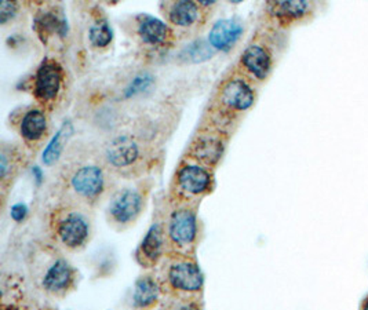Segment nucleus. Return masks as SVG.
Listing matches in <instances>:
<instances>
[{"instance_id":"1","label":"nucleus","mask_w":368,"mask_h":310,"mask_svg":"<svg viewBox=\"0 0 368 310\" xmlns=\"http://www.w3.org/2000/svg\"><path fill=\"white\" fill-rule=\"evenodd\" d=\"M56 234L65 247L76 250L86 244L90 234V224L83 214L67 211L56 221Z\"/></svg>"},{"instance_id":"2","label":"nucleus","mask_w":368,"mask_h":310,"mask_svg":"<svg viewBox=\"0 0 368 310\" xmlns=\"http://www.w3.org/2000/svg\"><path fill=\"white\" fill-rule=\"evenodd\" d=\"M167 234L171 244L179 250H185L191 247L198 236V224L195 213L188 209L182 207L170 215Z\"/></svg>"},{"instance_id":"3","label":"nucleus","mask_w":368,"mask_h":310,"mask_svg":"<svg viewBox=\"0 0 368 310\" xmlns=\"http://www.w3.org/2000/svg\"><path fill=\"white\" fill-rule=\"evenodd\" d=\"M144 199L136 189H125L119 192L109 204V217L113 224L126 227L133 224L143 211Z\"/></svg>"},{"instance_id":"4","label":"nucleus","mask_w":368,"mask_h":310,"mask_svg":"<svg viewBox=\"0 0 368 310\" xmlns=\"http://www.w3.org/2000/svg\"><path fill=\"white\" fill-rule=\"evenodd\" d=\"M70 183L79 197L93 202L97 200L105 189V175L98 165L88 164L74 171Z\"/></svg>"},{"instance_id":"5","label":"nucleus","mask_w":368,"mask_h":310,"mask_svg":"<svg viewBox=\"0 0 368 310\" xmlns=\"http://www.w3.org/2000/svg\"><path fill=\"white\" fill-rule=\"evenodd\" d=\"M167 282L171 288L179 293H198L203 286V276L199 266L188 259L175 261L167 270Z\"/></svg>"},{"instance_id":"6","label":"nucleus","mask_w":368,"mask_h":310,"mask_svg":"<svg viewBox=\"0 0 368 310\" xmlns=\"http://www.w3.org/2000/svg\"><path fill=\"white\" fill-rule=\"evenodd\" d=\"M211 182V174L198 164H186L177 174V186L186 196H202L207 193Z\"/></svg>"},{"instance_id":"7","label":"nucleus","mask_w":368,"mask_h":310,"mask_svg":"<svg viewBox=\"0 0 368 310\" xmlns=\"http://www.w3.org/2000/svg\"><path fill=\"white\" fill-rule=\"evenodd\" d=\"M63 70L54 61H45L36 72L35 95L42 102L56 99L61 90Z\"/></svg>"},{"instance_id":"8","label":"nucleus","mask_w":368,"mask_h":310,"mask_svg":"<svg viewBox=\"0 0 368 310\" xmlns=\"http://www.w3.org/2000/svg\"><path fill=\"white\" fill-rule=\"evenodd\" d=\"M253 88L241 79L227 80L221 90V102L233 111H247L254 104Z\"/></svg>"},{"instance_id":"9","label":"nucleus","mask_w":368,"mask_h":310,"mask_svg":"<svg viewBox=\"0 0 368 310\" xmlns=\"http://www.w3.org/2000/svg\"><path fill=\"white\" fill-rule=\"evenodd\" d=\"M74 269L65 259L54 261L46 270L42 287L50 294H63L74 283Z\"/></svg>"},{"instance_id":"10","label":"nucleus","mask_w":368,"mask_h":310,"mask_svg":"<svg viewBox=\"0 0 368 310\" xmlns=\"http://www.w3.org/2000/svg\"><path fill=\"white\" fill-rule=\"evenodd\" d=\"M106 160L115 168H127L140 158L138 145L130 137H119L106 148Z\"/></svg>"},{"instance_id":"11","label":"nucleus","mask_w":368,"mask_h":310,"mask_svg":"<svg viewBox=\"0 0 368 310\" xmlns=\"http://www.w3.org/2000/svg\"><path fill=\"white\" fill-rule=\"evenodd\" d=\"M243 33V26L236 19H221L214 24L209 35V43L218 50H229Z\"/></svg>"},{"instance_id":"12","label":"nucleus","mask_w":368,"mask_h":310,"mask_svg":"<svg viewBox=\"0 0 368 310\" xmlns=\"http://www.w3.org/2000/svg\"><path fill=\"white\" fill-rule=\"evenodd\" d=\"M241 65L254 78L264 80L271 71V65H272L271 56L264 47L258 44H251L241 54Z\"/></svg>"},{"instance_id":"13","label":"nucleus","mask_w":368,"mask_h":310,"mask_svg":"<svg viewBox=\"0 0 368 310\" xmlns=\"http://www.w3.org/2000/svg\"><path fill=\"white\" fill-rule=\"evenodd\" d=\"M138 35L150 46H164L171 38V31L161 19L144 15L138 22Z\"/></svg>"},{"instance_id":"14","label":"nucleus","mask_w":368,"mask_h":310,"mask_svg":"<svg viewBox=\"0 0 368 310\" xmlns=\"http://www.w3.org/2000/svg\"><path fill=\"white\" fill-rule=\"evenodd\" d=\"M223 152V142L216 136H200L192 147V156L202 164L211 167L218 163Z\"/></svg>"},{"instance_id":"15","label":"nucleus","mask_w":368,"mask_h":310,"mask_svg":"<svg viewBox=\"0 0 368 310\" xmlns=\"http://www.w3.org/2000/svg\"><path fill=\"white\" fill-rule=\"evenodd\" d=\"M159 295H160V288L157 282L149 276L141 277L134 287L133 305L136 309H150L157 304Z\"/></svg>"},{"instance_id":"16","label":"nucleus","mask_w":368,"mask_h":310,"mask_svg":"<svg viewBox=\"0 0 368 310\" xmlns=\"http://www.w3.org/2000/svg\"><path fill=\"white\" fill-rule=\"evenodd\" d=\"M163 247H164V233L161 229V225L153 224L141 243L140 255L143 256L145 263L149 265L156 263L163 254Z\"/></svg>"},{"instance_id":"17","label":"nucleus","mask_w":368,"mask_h":310,"mask_svg":"<svg viewBox=\"0 0 368 310\" xmlns=\"http://www.w3.org/2000/svg\"><path fill=\"white\" fill-rule=\"evenodd\" d=\"M35 29L38 31L43 42L54 33L64 38L68 33V21L64 15H60L56 11H47L36 18Z\"/></svg>"},{"instance_id":"18","label":"nucleus","mask_w":368,"mask_h":310,"mask_svg":"<svg viewBox=\"0 0 368 310\" xmlns=\"http://www.w3.org/2000/svg\"><path fill=\"white\" fill-rule=\"evenodd\" d=\"M47 130V119L46 115L42 111L31 109L25 113V116L21 120L19 131L21 136L31 142L39 141Z\"/></svg>"},{"instance_id":"19","label":"nucleus","mask_w":368,"mask_h":310,"mask_svg":"<svg viewBox=\"0 0 368 310\" xmlns=\"http://www.w3.org/2000/svg\"><path fill=\"white\" fill-rule=\"evenodd\" d=\"M168 17L170 21L177 26H182V28L192 26L199 18V6L195 1H189V0L177 1L171 6L168 11Z\"/></svg>"},{"instance_id":"20","label":"nucleus","mask_w":368,"mask_h":310,"mask_svg":"<svg viewBox=\"0 0 368 310\" xmlns=\"http://www.w3.org/2000/svg\"><path fill=\"white\" fill-rule=\"evenodd\" d=\"M72 134H74L72 123L65 122L43 152V163L46 165H51L60 158V156L63 154V149H64V145L68 142V140L72 137Z\"/></svg>"},{"instance_id":"21","label":"nucleus","mask_w":368,"mask_h":310,"mask_svg":"<svg viewBox=\"0 0 368 310\" xmlns=\"http://www.w3.org/2000/svg\"><path fill=\"white\" fill-rule=\"evenodd\" d=\"M271 11L280 19H296L306 14L309 3L303 0H290V1H272L269 4Z\"/></svg>"},{"instance_id":"22","label":"nucleus","mask_w":368,"mask_h":310,"mask_svg":"<svg viewBox=\"0 0 368 310\" xmlns=\"http://www.w3.org/2000/svg\"><path fill=\"white\" fill-rule=\"evenodd\" d=\"M90 43L97 49H104L111 44L113 39V31L106 19L97 21L88 31Z\"/></svg>"},{"instance_id":"23","label":"nucleus","mask_w":368,"mask_h":310,"mask_svg":"<svg viewBox=\"0 0 368 310\" xmlns=\"http://www.w3.org/2000/svg\"><path fill=\"white\" fill-rule=\"evenodd\" d=\"M211 56H213L211 44L206 43L203 40H196V42L191 43L181 53L182 60L189 61V63H195V64L207 61L209 58H211Z\"/></svg>"},{"instance_id":"24","label":"nucleus","mask_w":368,"mask_h":310,"mask_svg":"<svg viewBox=\"0 0 368 310\" xmlns=\"http://www.w3.org/2000/svg\"><path fill=\"white\" fill-rule=\"evenodd\" d=\"M153 76L149 75V74H143V75H138L137 78L133 79L131 83L127 85L126 91H125V95L126 98H131L137 94H141V92H145L147 91L152 85H153Z\"/></svg>"},{"instance_id":"25","label":"nucleus","mask_w":368,"mask_h":310,"mask_svg":"<svg viewBox=\"0 0 368 310\" xmlns=\"http://www.w3.org/2000/svg\"><path fill=\"white\" fill-rule=\"evenodd\" d=\"M17 14V4L13 1L3 0L0 3V22L6 24Z\"/></svg>"},{"instance_id":"26","label":"nucleus","mask_w":368,"mask_h":310,"mask_svg":"<svg viewBox=\"0 0 368 310\" xmlns=\"http://www.w3.org/2000/svg\"><path fill=\"white\" fill-rule=\"evenodd\" d=\"M26 214H28V207H26L24 203H18V204H15V206L11 207V213H10V215H11V218H13L15 222H21V221H24L25 217H26Z\"/></svg>"},{"instance_id":"27","label":"nucleus","mask_w":368,"mask_h":310,"mask_svg":"<svg viewBox=\"0 0 368 310\" xmlns=\"http://www.w3.org/2000/svg\"><path fill=\"white\" fill-rule=\"evenodd\" d=\"M32 174H33V178L36 179V182H38V183H40V182L43 181V172H42V170H40L38 165H35V167H33V170H32Z\"/></svg>"},{"instance_id":"28","label":"nucleus","mask_w":368,"mask_h":310,"mask_svg":"<svg viewBox=\"0 0 368 310\" xmlns=\"http://www.w3.org/2000/svg\"><path fill=\"white\" fill-rule=\"evenodd\" d=\"M173 310H200L196 305H193V304H186V305H182V307H178L177 309H173Z\"/></svg>"},{"instance_id":"29","label":"nucleus","mask_w":368,"mask_h":310,"mask_svg":"<svg viewBox=\"0 0 368 310\" xmlns=\"http://www.w3.org/2000/svg\"><path fill=\"white\" fill-rule=\"evenodd\" d=\"M200 4H205V6H211V4H214V1H210V0H203V1H200Z\"/></svg>"},{"instance_id":"30","label":"nucleus","mask_w":368,"mask_h":310,"mask_svg":"<svg viewBox=\"0 0 368 310\" xmlns=\"http://www.w3.org/2000/svg\"><path fill=\"white\" fill-rule=\"evenodd\" d=\"M362 310H368V300L366 301V302H365V305H363Z\"/></svg>"}]
</instances>
